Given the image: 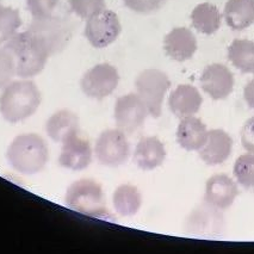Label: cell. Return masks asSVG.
<instances>
[{"label":"cell","instance_id":"cell-1","mask_svg":"<svg viewBox=\"0 0 254 254\" xmlns=\"http://www.w3.org/2000/svg\"><path fill=\"white\" fill-rule=\"evenodd\" d=\"M4 47L12 55L16 75L23 79L40 74L50 56L43 41L29 30L17 32L4 44Z\"/></svg>","mask_w":254,"mask_h":254},{"label":"cell","instance_id":"cell-2","mask_svg":"<svg viewBox=\"0 0 254 254\" xmlns=\"http://www.w3.org/2000/svg\"><path fill=\"white\" fill-rule=\"evenodd\" d=\"M42 102L40 90L34 81H11L0 96V114L8 123L28 120Z\"/></svg>","mask_w":254,"mask_h":254},{"label":"cell","instance_id":"cell-3","mask_svg":"<svg viewBox=\"0 0 254 254\" xmlns=\"http://www.w3.org/2000/svg\"><path fill=\"white\" fill-rule=\"evenodd\" d=\"M6 159L18 173L31 176L42 172L49 159L47 142L37 134H22L8 146Z\"/></svg>","mask_w":254,"mask_h":254},{"label":"cell","instance_id":"cell-4","mask_svg":"<svg viewBox=\"0 0 254 254\" xmlns=\"http://www.w3.org/2000/svg\"><path fill=\"white\" fill-rule=\"evenodd\" d=\"M66 204L74 211L88 216L102 217L108 214L102 186L92 179L73 183L66 192Z\"/></svg>","mask_w":254,"mask_h":254},{"label":"cell","instance_id":"cell-5","mask_svg":"<svg viewBox=\"0 0 254 254\" xmlns=\"http://www.w3.org/2000/svg\"><path fill=\"white\" fill-rule=\"evenodd\" d=\"M137 94L143 100L150 116H161L162 102L171 87V80L166 73L159 69H146L135 80Z\"/></svg>","mask_w":254,"mask_h":254},{"label":"cell","instance_id":"cell-6","mask_svg":"<svg viewBox=\"0 0 254 254\" xmlns=\"http://www.w3.org/2000/svg\"><path fill=\"white\" fill-rule=\"evenodd\" d=\"M97 160L109 167H118L128 160L130 144L121 129H108L99 135L94 147Z\"/></svg>","mask_w":254,"mask_h":254},{"label":"cell","instance_id":"cell-7","mask_svg":"<svg viewBox=\"0 0 254 254\" xmlns=\"http://www.w3.org/2000/svg\"><path fill=\"white\" fill-rule=\"evenodd\" d=\"M122 31L118 16L114 11L104 8L99 13L87 19L85 25V37L94 48H106L117 40Z\"/></svg>","mask_w":254,"mask_h":254},{"label":"cell","instance_id":"cell-8","mask_svg":"<svg viewBox=\"0 0 254 254\" xmlns=\"http://www.w3.org/2000/svg\"><path fill=\"white\" fill-rule=\"evenodd\" d=\"M28 30L43 41L50 56L64 50L72 37V30L68 23L53 14L46 18H34Z\"/></svg>","mask_w":254,"mask_h":254},{"label":"cell","instance_id":"cell-9","mask_svg":"<svg viewBox=\"0 0 254 254\" xmlns=\"http://www.w3.org/2000/svg\"><path fill=\"white\" fill-rule=\"evenodd\" d=\"M120 82V74L116 67L110 64H98L82 75L81 91L87 97L103 99L116 90Z\"/></svg>","mask_w":254,"mask_h":254},{"label":"cell","instance_id":"cell-10","mask_svg":"<svg viewBox=\"0 0 254 254\" xmlns=\"http://www.w3.org/2000/svg\"><path fill=\"white\" fill-rule=\"evenodd\" d=\"M148 114V109L137 93L120 97L115 105V121L117 128L128 134L136 131L142 126Z\"/></svg>","mask_w":254,"mask_h":254},{"label":"cell","instance_id":"cell-11","mask_svg":"<svg viewBox=\"0 0 254 254\" xmlns=\"http://www.w3.org/2000/svg\"><path fill=\"white\" fill-rule=\"evenodd\" d=\"M200 85L203 91L212 99H224L232 93L234 88V76L224 64H212L206 66L203 70Z\"/></svg>","mask_w":254,"mask_h":254},{"label":"cell","instance_id":"cell-12","mask_svg":"<svg viewBox=\"0 0 254 254\" xmlns=\"http://www.w3.org/2000/svg\"><path fill=\"white\" fill-rule=\"evenodd\" d=\"M91 161L92 148L87 140L76 134L62 142L61 153L59 156V164L62 167L72 171H82L90 166Z\"/></svg>","mask_w":254,"mask_h":254},{"label":"cell","instance_id":"cell-13","mask_svg":"<svg viewBox=\"0 0 254 254\" xmlns=\"http://www.w3.org/2000/svg\"><path fill=\"white\" fill-rule=\"evenodd\" d=\"M238 194V185L226 174L212 176L205 184L204 200L218 210L228 209L234 203Z\"/></svg>","mask_w":254,"mask_h":254},{"label":"cell","instance_id":"cell-14","mask_svg":"<svg viewBox=\"0 0 254 254\" xmlns=\"http://www.w3.org/2000/svg\"><path fill=\"white\" fill-rule=\"evenodd\" d=\"M164 49L173 60H190L197 50V38L188 28H174L165 36Z\"/></svg>","mask_w":254,"mask_h":254},{"label":"cell","instance_id":"cell-15","mask_svg":"<svg viewBox=\"0 0 254 254\" xmlns=\"http://www.w3.org/2000/svg\"><path fill=\"white\" fill-rule=\"evenodd\" d=\"M224 218L218 209L208 204L199 206L191 214L188 221L189 232L204 236H215L222 233Z\"/></svg>","mask_w":254,"mask_h":254},{"label":"cell","instance_id":"cell-16","mask_svg":"<svg viewBox=\"0 0 254 254\" xmlns=\"http://www.w3.org/2000/svg\"><path fill=\"white\" fill-rule=\"evenodd\" d=\"M233 148L232 137L221 129H212L208 131V138L204 146L200 148L199 156L206 165H220L230 156Z\"/></svg>","mask_w":254,"mask_h":254},{"label":"cell","instance_id":"cell-17","mask_svg":"<svg viewBox=\"0 0 254 254\" xmlns=\"http://www.w3.org/2000/svg\"><path fill=\"white\" fill-rule=\"evenodd\" d=\"M203 98L199 91L192 85H179L172 91L168 98L171 111L177 117L184 118L193 116L199 111Z\"/></svg>","mask_w":254,"mask_h":254},{"label":"cell","instance_id":"cell-18","mask_svg":"<svg viewBox=\"0 0 254 254\" xmlns=\"http://www.w3.org/2000/svg\"><path fill=\"white\" fill-rule=\"evenodd\" d=\"M208 138L206 126L199 118L189 116L182 118L177 129V141L185 150H199Z\"/></svg>","mask_w":254,"mask_h":254},{"label":"cell","instance_id":"cell-19","mask_svg":"<svg viewBox=\"0 0 254 254\" xmlns=\"http://www.w3.org/2000/svg\"><path fill=\"white\" fill-rule=\"evenodd\" d=\"M166 158V149L164 143L155 136L143 137L138 141L134 153V161L137 167L143 171H153Z\"/></svg>","mask_w":254,"mask_h":254},{"label":"cell","instance_id":"cell-20","mask_svg":"<svg viewBox=\"0 0 254 254\" xmlns=\"http://www.w3.org/2000/svg\"><path fill=\"white\" fill-rule=\"evenodd\" d=\"M46 131L55 142H64L79 132V118L69 110L56 111L47 121Z\"/></svg>","mask_w":254,"mask_h":254},{"label":"cell","instance_id":"cell-21","mask_svg":"<svg viewBox=\"0 0 254 254\" xmlns=\"http://www.w3.org/2000/svg\"><path fill=\"white\" fill-rule=\"evenodd\" d=\"M227 25L236 31L254 24V0H228L223 10Z\"/></svg>","mask_w":254,"mask_h":254},{"label":"cell","instance_id":"cell-22","mask_svg":"<svg viewBox=\"0 0 254 254\" xmlns=\"http://www.w3.org/2000/svg\"><path fill=\"white\" fill-rule=\"evenodd\" d=\"M114 208L121 216H134L142 205V196L136 186L124 184L118 186L112 196Z\"/></svg>","mask_w":254,"mask_h":254},{"label":"cell","instance_id":"cell-23","mask_svg":"<svg viewBox=\"0 0 254 254\" xmlns=\"http://www.w3.org/2000/svg\"><path fill=\"white\" fill-rule=\"evenodd\" d=\"M221 19L222 17L218 8L210 2L197 5L191 13L193 28L204 35L215 34L220 29Z\"/></svg>","mask_w":254,"mask_h":254},{"label":"cell","instance_id":"cell-24","mask_svg":"<svg viewBox=\"0 0 254 254\" xmlns=\"http://www.w3.org/2000/svg\"><path fill=\"white\" fill-rule=\"evenodd\" d=\"M228 59L242 73H254V42L234 40L228 47Z\"/></svg>","mask_w":254,"mask_h":254},{"label":"cell","instance_id":"cell-25","mask_svg":"<svg viewBox=\"0 0 254 254\" xmlns=\"http://www.w3.org/2000/svg\"><path fill=\"white\" fill-rule=\"evenodd\" d=\"M22 25L19 11L0 5V44L6 43L17 34Z\"/></svg>","mask_w":254,"mask_h":254},{"label":"cell","instance_id":"cell-26","mask_svg":"<svg viewBox=\"0 0 254 254\" xmlns=\"http://www.w3.org/2000/svg\"><path fill=\"white\" fill-rule=\"evenodd\" d=\"M234 176L245 189L254 188V154L248 153L239 156L234 164Z\"/></svg>","mask_w":254,"mask_h":254},{"label":"cell","instance_id":"cell-27","mask_svg":"<svg viewBox=\"0 0 254 254\" xmlns=\"http://www.w3.org/2000/svg\"><path fill=\"white\" fill-rule=\"evenodd\" d=\"M70 10L82 19H88L105 8V0H69Z\"/></svg>","mask_w":254,"mask_h":254},{"label":"cell","instance_id":"cell-28","mask_svg":"<svg viewBox=\"0 0 254 254\" xmlns=\"http://www.w3.org/2000/svg\"><path fill=\"white\" fill-rule=\"evenodd\" d=\"M16 75V66L12 55L5 47H0V90L12 81V78Z\"/></svg>","mask_w":254,"mask_h":254},{"label":"cell","instance_id":"cell-29","mask_svg":"<svg viewBox=\"0 0 254 254\" xmlns=\"http://www.w3.org/2000/svg\"><path fill=\"white\" fill-rule=\"evenodd\" d=\"M60 0H26V7L32 18H46L52 16Z\"/></svg>","mask_w":254,"mask_h":254},{"label":"cell","instance_id":"cell-30","mask_svg":"<svg viewBox=\"0 0 254 254\" xmlns=\"http://www.w3.org/2000/svg\"><path fill=\"white\" fill-rule=\"evenodd\" d=\"M124 5L137 13H152L164 5L165 0H123Z\"/></svg>","mask_w":254,"mask_h":254},{"label":"cell","instance_id":"cell-31","mask_svg":"<svg viewBox=\"0 0 254 254\" xmlns=\"http://www.w3.org/2000/svg\"><path fill=\"white\" fill-rule=\"evenodd\" d=\"M241 143L245 149L254 154V117L250 118L242 127Z\"/></svg>","mask_w":254,"mask_h":254},{"label":"cell","instance_id":"cell-32","mask_svg":"<svg viewBox=\"0 0 254 254\" xmlns=\"http://www.w3.org/2000/svg\"><path fill=\"white\" fill-rule=\"evenodd\" d=\"M244 97L250 108L254 109V78L246 85L244 90Z\"/></svg>","mask_w":254,"mask_h":254}]
</instances>
